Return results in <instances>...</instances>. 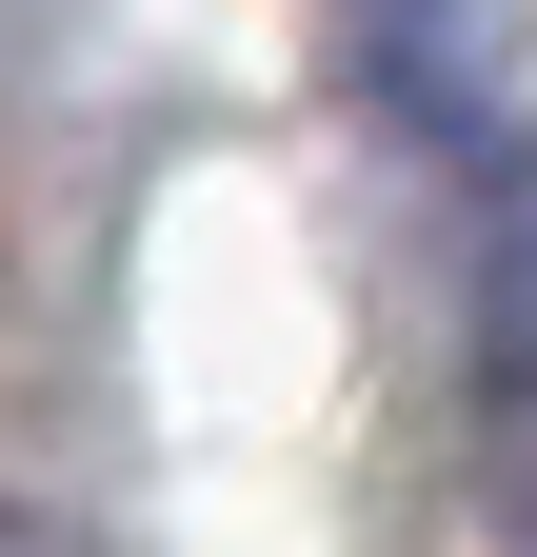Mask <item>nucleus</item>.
<instances>
[{"instance_id": "2", "label": "nucleus", "mask_w": 537, "mask_h": 557, "mask_svg": "<svg viewBox=\"0 0 537 557\" xmlns=\"http://www.w3.org/2000/svg\"><path fill=\"white\" fill-rule=\"evenodd\" d=\"M0 557H40V537H21V518H0Z\"/></svg>"}, {"instance_id": "1", "label": "nucleus", "mask_w": 537, "mask_h": 557, "mask_svg": "<svg viewBox=\"0 0 537 557\" xmlns=\"http://www.w3.org/2000/svg\"><path fill=\"white\" fill-rule=\"evenodd\" d=\"M478 418H498V458L537 498V180L498 199V259H478Z\"/></svg>"}]
</instances>
